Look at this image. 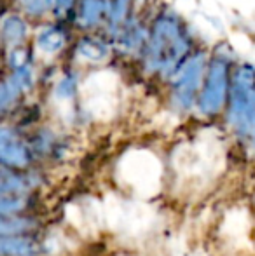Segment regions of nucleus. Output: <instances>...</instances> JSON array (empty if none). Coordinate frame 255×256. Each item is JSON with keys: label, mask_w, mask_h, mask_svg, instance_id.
<instances>
[{"label": "nucleus", "mask_w": 255, "mask_h": 256, "mask_svg": "<svg viewBox=\"0 0 255 256\" xmlns=\"http://www.w3.org/2000/svg\"><path fill=\"white\" fill-rule=\"evenodd\" d=\"M187 42L184 30L170 18H161L154 26L152 44H150V61L159 72L173 70L184 58Z\"/></svg>", "instance_id": "1"}, {"label": "nucleus", "mask_w": 255, "mask_h": 256, "mask_svg": "<svg viewBox=\"0 0 255 256\" xmlns=\"http://www.w3.org/2000/svg\"><path fill=\"white\" fill-rule=\"evenodd\" d=\"M227 63L222 60H213L206 74V80L201 89V96L197 106L201 114L215 115L222 110L225 100H227Z\"/></svg>", "instance_id": "2"}, {"label": "nucleus", "mask_w": 255, "mask_h": 256, "mask_svg": "<svg viewBox=\"0 0 255 256\" xmlns=\"http://www.w3.org/2000/svg\"><path fill=\"white\" fill-rule=\"evenodd\" d=\"M203 60L194 58L184 66V70L178 75V80L173 89V100L180 108H189L194 103L197 94V89L201 84V75H203Z\"/></svg>", "instance_id": "3"}, {"label": "nucleus", "mask_w": 255, "mask_h": 256, "mask_svg": "<svg viewBox=\"0 0 255 256\" xmlns=\"http://www.w3.org/2000/svg\"><path fill=\"white\" fill-rule=\"evenodd\" d=\"M39 246L28 236H0V256H35Z\"/></svg>", "instance_id": "4"}, {"label": "nucleus", "mask_w": 255, "mask_h": 256, "mask_svg": "<svg viewBox=\"0 0 255 256\" xmlns=\"http://www.w3.org/2000/svg\"><path fill=\"white\" fill-rule=\"evenodd\" d=\"M0 164L9 169H23L30 164V150L13 138L2 150H0Z\"/></svg>", "instance_id": "5"}, {"label": "nucleus", "mask_w": 255, "mask_h": 256, "mask_svg": "<svg viewBox=\"0 0 255 256\" xmlns=\"http://www.w3.org/2000/svg\"><path fill=\"white\" fill-rule=\"evenodd\" d=\"M37 223L30 218L13 214H0V236H25L32 232Z\"/></svg>", "instance_id": "6"}, {"label": "nucleus", "mask_w": 255, "mask_h": 256, "mask_svg": "<svg viewBox=\"0 0 255 256\" xmlns=\"http://www.w3.org/2000/svg\"><path fill=\"white\" fill-rule=\"evenodd\" d=\"M25 34H27V28H25V23L16 16H11L4 21L2 24V32H0V38L4 40V44L7 46H20V42L25 38Z\"/></svg>", "instance_id": "7"}, {"label": "nucleus", "mask_w": 255, "mask_h": 256, "mask_svg": "<svg viewBox=\"0 0 255 256\" xmlns=\"http://www.w3.org/2000/svg\"><path fill=\"white\" fill-rule=\"evenodd\" d=\"M107 7H109V0H82V23L86 26L96 24L103 18Z\"/></svg>", "instance_id": "8"}, {"label": "nucleus", "mask_w": 255, "mask_h": 256, "mask_svg": "<svg viewBox=\"0 0 255 256\" xmlns=\"http://www.w3.org/2000/svg\"><path fill=\"white\" fill-rule=\"evenodd\" d=\"M65 37L58 28H46L41 35H39L37 46L41 48L42 52L46 54H55L63 48Z\"/></svg>", "instance_id": "9"}, {"label": "nucleus", "mask_w": 255, "mask_h": 256, "mask_svg": "<svg viewBox=\"0 0 255 256\" xmlns=\"http://www.w3.org/2000/svg\"><path fill=\"white\" fill-rule=\"evenodd\" d=\"M27 190V180L20 174L0 171V197L9 194H23Z\"/></svg>", "instance_id": "10"}, {"label": "nucleus", "mask_w": 255, "mask_h": 256, "mask_svg": "<svg viewBox=\"0 0 255 256\" xmlns=\"http://www.w3.org/2000/svg\"><path fill=\"white\" fill-rule=\"evenodd\" d=\"M79 54H81L84 60L98 61L107 56V48L102 44V42L84 40L79 44Z\"/></svg>", "instance_id": "11"}, {"label": "nucleus", "mask_w": 255, "mask_h": 256, "mask_svg": "<svg viewBox=\"0 0 255 256\" xmlns=\"http://www.w3.org/2000/svg\"><path fill=\"white\" fill-rule=\"evenodd\" d=\"M55 6V0H23V7L30 16H42Z\"/></svg>", "instance_id": "12"}, {"label": "nucleus", "mask_w": 255, "mask_h": 256, "mask_svg": "<svg viewBox=\"0 0 255 256\" xmlns=\"http://www.w3.org/2000/svg\"><path fill=\"white\" fill-rule=\"evenodd\" d=\"M109 6H110V20L114 23H121L126 18L128 0H109Z\"/></svg>", "instance_id": "13"}, {"label": "nucleus", "mask_w": 255, "mask_h": 256, "mask_svg": "<svg viewBox=\"0 0 255 256\" xmlns=\"http://www.w3.org/2000/svg\"><path fill=\"white\" fill-rule=\"evenodd\" d=\"M13 138H14L13 131H9V129H0V150H2Z\"/></svg>", "instance_id": "14"}, {"label": "nucleus", "mask_w": 255, "mask_h": 256, "mask_svg": "<svg viewBox=\"0 0 255 256\" xmlns=\"http://www.w3.org/2000/svg\"><path fill=\"white\" fill-rule=\"evenodd\" d=\"M55 4L58 7H62V9H68V7H72L74 0H55Z\"/></svg>", "instance_id": "15"}, {"label": "nucleus", "mask_w": 255, "mask_h": 256, "mask_svg": "<svg viewBox=\"0 0 255 256\" xmlns=\"http://www.w3.org/2000/svg\"><path fill=\"white\" fill-rule=\"evenodd\" d=\"M250 134H252V143H253V148H255V117L252 122V129H250Z\"/></svg>", "instance_id": "16"}]
</instances>
